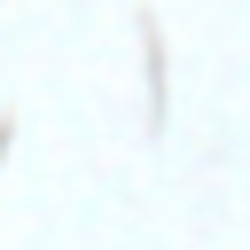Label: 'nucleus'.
Wrapping results in <instances>:
<instances>
[]
</instances>
